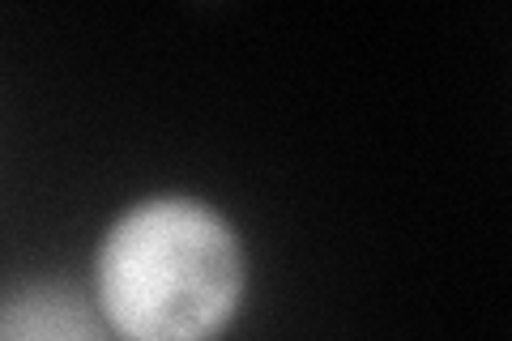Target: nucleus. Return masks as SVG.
I'll list each match as a JSON object with an SVG mask.
<instances>
[{
	"label": "nucleus",
	"mask_w": 512,
	"mask_h": 341,
	"mask_svg": "<svg viewBox=\"0 0 512 341\" xmlns=\"http://www.w3.org/2000/svg\"><path fill=\"white\" fill-rule=\"evenodd\" d=\"M244 231L197 192H146L103 226L90 299L116 341H218L248 303Z\"/></svg>",
	"instance_id": "obj_1"
},
{
	"label": "nucleus",
	"mask_w": 512,
	"mask_h": 341,
	"mask_svg": "<svg viewBox=\"0 0 512 341\" xmlns=\"http://www.w3.org/2000/svg\"><path fill=\"white\" fill-rule=\"evenodd\" d=\"M0 341H116L90 286L64 278H22L0 290Z\"/></svg>",
	"instance_id": "obj_2"
}]
</instances>
